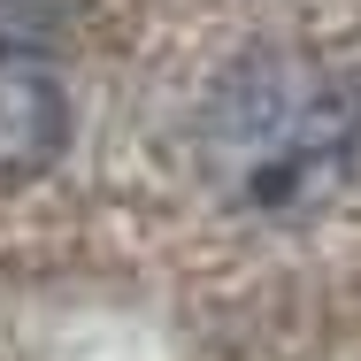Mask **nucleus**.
<instances>
[{"mask_svg": "<svg viewBox=\"0 0 361 361\" xmlns=\"http://www.w3.org/2000/svg\"><path fill=\"white\" fill-rule=\"evenodd\" d=\"M200 177L246 216H307L361 177V85L307 54H254L200 116Z\"/></svg>", "mask_w": 361, "mask_h": 361, "instance_id": "obj_1", "label": "nucleus"}, {"mask_svg": "<svg viewBox=\"0 0 361 361\" xmlns=\"http://www.w3.org/2000/svg\"><path fill=\"white\" fill-rule=\"evenodd\" d=\"M70 139V100L62 77L23 47H0V185L39 177Z\"/></svg>", "mask_w": 361, "mask_h": 361, "instance_id": "obj_2", "label": "nucleus"}]
</instances>
